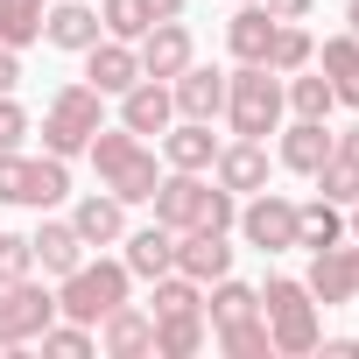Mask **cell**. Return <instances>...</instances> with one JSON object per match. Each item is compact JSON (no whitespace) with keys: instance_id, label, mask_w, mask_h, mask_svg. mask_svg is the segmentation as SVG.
<instances>
[{"instance_id":"6da1fadb","label":"cell","mask_w":359,"mask_h":359,"mask_svg":"<svg viewBox=\"0 0 359 359\" xmlns=\"http://www.w3.org/2000/svg\"><path fill=\"white\" fill-rule=\"evenodd\" d=\"M92 169H99V191H113L120 205H148L155 198V184H162V155H155V141H141L134 127H99L92 134Z\"/></svg>"},{"instance_id":"7a4b0ae2","label":"cell","mask_w":359,"mask_h":359,"mask_svg":"<svg viewBox=\"0 0 359 359\" xmlns=\"http://www.w3.org/2000/svg\"><path fill=\"white\" fill-rule=\"evenodd\" d=\"M219 120L233 127V141H268V134L289 120L282 78H275L268 64H233V71H226V113H219Z\"/></svg>"},{"instance_id":"3957f363","label":"cell","mask_w":359,"mask_h":359,"mask_svg":"<svg viewBox=\"0 0 359 359\" xmlns=\"http://www.w3.org/2000/svg\"><path fill=\"white\" fill-rule=\"evenodd\" d=\"M127 296H134L127 261H120V254H85V261L57 282V317H71V324H92V331H99V317H106V310H120Z\"/></svg>"},{"instance_id":"277c9868","label":"cell","mask_w":359,"mask_h":359,"mask_svg":"<svg viewBox=\"0 0 359 359\" xmlns=\"http://www.w3.org/2000/svg\"><path fill=\"white\" fill-rule=\"evenodd\" d=\"M261 324H268V338H275L282 359H303V352H317V338H324V310H317V296L303 289V275H268V282H261Z\"/></svg>"},{"instance_id":"5b68a950","label":"cell","mask_w":359,"mask_h":359,"mask_svg":"<svg viewBox=\"0 0 359 359\" xmlns=\"http://www.w3.org/2000/svg\"><path fill=\"white\" fill-rule=\"evenodd\" d=\"M0 205H15V212H57V205H71V162L64 155L8 148V155H0Z\"/></svg>"},{"instance_id":"8992f818","label":"cell","mask_w":359,"mask_h":359,"mask_svg":"<svg viewBox=\"0 0 359 359\" xmlns=\"http://www.w3.org/2000/svg\"><path fill=\"white\" fill-rule=\"evenodd\" d=\"M106 127V92H92L85 78L78 85H57L50 92V106H43V155H85L92 148V134Z\"/></svg>"},{"instance_id":"52a82bcc","label":"cell","mask_w":359,"mask_h":359,"mask_svg":"<svg viewBox=\"0 0 359 359\" xmlns=\"http://www.w3.org/2000/svg\"><path fill=\"white\" fill-rule=\"evenodd\" d=\"M43 324H57V289H43L36 275L0 282V345H8V352H29V345L43 338Z\"/></svg>"},{"instance_id":"ba28073f","label":"cell","mask_w":359,"mask_h":359,"mask_svg":"<svg viewBox=\"0 0 359 359\" xmlns=\"http://www.w3.org/2000/svg\"><path fill=\"white\" fill-rule=\"evenodd\" d=\"M233 233L254 247V254H296V198H282V191H254V198H240V219H233Z\"/></svg>"},{"instance_id":"9c48e42d","label":"cell","mask_w":359,"mask_h":359,"mask_svg":"<svg viewBox=\"0 0 359 359\" xmlns=\"http://www.w3.org/2000/svg\"><path fill=\"white\" fill-rule=\"evenodd\" d=\"M303 289L317 296V310H345L359 296V240H338V247H317L310 254V275Z\"/></svg>"},{"instance_id":"30bf717a","label":"cell","mask_w":359,"mask_h":359,"mask_svg":"<svg viewBox=\"0 0 359 359\" xmlns=\"http://www.w3.org/2000/svg\"><path fill=\"white\" fill-rule=\"evenodd\" d=\"M169 99H176V120H219L226 113V71L219 64H184L169 78Z\"/></svg>"},{"instance_id":"8fae6325","label":"cell","mask_w":359,"mask_h":359,"mask_svg":"<svg viewBox=\"0 0 359 359\" xmlns=\"http://www.w3.org/2000/svg\"><path fill=\"white\" fill-rule=\"evenodd\" d=\"M113 106H120V127H134L141 141H162V134H169V120H176V99H169V85H162V78H134Z\"/></svg>"},{"instance_id":"7c38bea8","label":"cell","mask_w":359,"mask_h":359,"mask_svg":"<svg viewBox=\"0 0 359 359\" xmlns=\"http://www.w3.org/2000/svg\"><path fill=\"white\" fill-rule=\"evenodd\" d=\"M324 155H331V120H282V127H275V169L317 176Z\"/></svg>"},{"instance_id":"4fadbf2b","label":"cell","mask_w":359,"mask_h":359,"mask_svg":"<svg viewBox=\"0 0 359 359\" xmlns=\"http://www.w3.org/2000/svg\"><path fill=\"white\" fill-rule=\"evenodd\" d=\"M99 352L106 359H155V317L148 303H120L99 317Z\"/></svg>"},{"instance_id":"5bb4252c","label":"cell","mask_w":359,"mask_h":359,"mask_svg":"<svg viewBox=\"0 0 359 359\" xmlns=\"http://www.w3.org/2000/svg\"><path fill=\"white\" fill-rule=\"evenodd\" d=\"M268 176H275V155H268V141H226V148H219V162H212V184H226L233 198H254V191H268Z\"/></svg>"},{"instance_id":"9a60e30c","label":"cell","mask_w":359,"mask_h":359,"mask_svg":"<svg viewBox=\"0 0 359 359\" xmlns=\"http://www.w3.org/2000/svg\"><path fill=\"white\" fill-rule=\"evenodd\" d=\"M219 134H212V120H169V134L155 141V155H162V169H198V176H212V162H219Z\"/></svg>"},{"instance_id":"2e32d148","label":"cell","mask_w":359,"mask_h":359,"mask_svg":"<svg viewBox=\"0 0 359 359\" xmlns=\"http://www.w3.org/2000/svg\"><path fill=\"white\" fill-rule=\"evenodd\" d=\"M134 57H141V78H176V71H184L191 57H198V43H191V29H184V15H176V22H155L141 43H134Z\"/></svg>"},{"instance_id":"e0dca14e","label":"cell","mask_w":359,"mask_h":359,"mask_svg":"<svg viewBox=\"0 0 359 359\" xmlns=\"http://www.w3.org/2000/svg\"><path fill=\"white\" fill-rule=\"evenodd\" d=\"M99 36H106V29H99V8H92V0H50V15H43V43H50V50L85 57Z\"/></svg>"},{"instance_id":"ac0fdd59","label":"cell","mask_w":359,"mask_h":359,"mask_svg":"<svg viewBox=\"0 0 359 359\" xmlns=\"http://www.w3.org/2000/svg\"><path fill=\"white\" fill-rule=\"evenodd\" d=\"M36 219H43V226L29 233V247H36V268H43L50 282H64V275H71V268H78L92 247L78 240V226H71V219H57V212H36Z\"/></svg>"},{"instance_id":"d6986e66","label":"cell","mask_w":359,"mask_h":359,"mask_svg":"<svg viewBox=\"0 0 359 359\" xmlns=\"http://www.w3.org/2000/svg\"><path fill=\"white\" fill-rule=\"evenodd\" d=\"M233 233H176V275H191V282H219V275H233Z\"/></svg>"},{"instance_id":"ffe728a7","label":"cell","mask_w":359,"mask_h":359,"mask_svg":"<svg viewBox=\"0 0 359 359\" xmlns=\"http://www.w3.org/2000/svg\"><path fill=\"white\" fill-rule=\"evenodd\" d=\"M134 78H141V57H134V43H120V36H99V43L85 50V85H92V92L120 99Z\"/></svg>"},{"instance_id":"44dd1931","label":"cell","mask_w":359,"mask_h":359,"mask_svg":"<svg viewBox=\"0 0 359 359\" xmlns=\"http://www.w3.org/2000/svg\"><path fill=\"white\" fill-rule=\"evenodd\" d=\"M71 226H78V240L99 254V247H120V233H127V205L113 198V191H85V198H71Z\"/></svg>"},{"instance_id":"7402d4cb","label":"cell","mask_w":359,"mask_h":359,"mask_svg":"<svg viewBox=\"0 0 359 359\" xmlns=\"http://www.w3.org/2000/svg\"><path fill=\"white\" fill-rule=\"evenodd\" d=\"M120 261H127L134 282H155V275L176 268V233H169L162 219H155V226H134V233H120Z\"/></svg>"},{"instance_id":"603a6c76","label":"cell","mask_w":359,"mask_h":359,"mask_svg":"<svg viewBox=\"0 0 359 359\" xmlns=\"http://www.w3.org/2000/svg\"><path fill=\"white\" fill-rule=\"evenodd\" d=\"M310 64L324 71V85H331V99H338V106H359V36H352V29L324 36Z\"/></svg>"},{"instance_id":"cb8c5ba5","label":"cell","mask_w":359,"mask_h":359,"mask_svg":"<svg viewBox=\"0 0 359 359\" xmlns=\"http://www.w3.org/2000/svg\"><path fill=\"white\" fill-rule=\"evenodd\" d=\"M268 43H275V15L261 8V0H240L233 22H226V50H233V64H268Z\"/></svg>"},{"instance_id":"d4e9b609","label":"cell","mask_w":359,"mask_h":359,"mask_svg":"<svg viewBox=\"0 0 359 359\" xmlns=\"http://www.w3.org/2000/svg\"><path fill=\"white\" fill-rule=\"evenodd\" d=\"M247 317H261V289H254V282H240V275H219V282H205V324H212V331H226V324H247Z\"/></svg>"},{"instance_id":"484cf974","label":"cell","mask_w":359,"mask_h":359,"mask_svg":"<svg viewBox=\"0 0 359 359\" xmlns=\"http://www.w3.org/2000/svg\"><path fill=\"white\" fill-rule=\"evenodd\" d=\"M282 99H289V120H331V113H338V99H331V85H324L317 64L289 71V78H282Z\"/></svg>"},{"instance_id":"4316f807","label":"cell","mask_w":359,"mask_h":359,"mask_svg":"<svg viewBox=\"0 0 359 359\" xmlns=\"http://www.w3.org/2000/svg\"><path fill=\"white\" fill-rule=\"evenodd\" d=\"M338 240H345V205H331V198H303V205H296V247L317 254V247H338Z\"/></svg>"},{"instance_id":"83f0119b","label":"cell","mask_w":359,"mask_h":359,"mask_svg":"<svg viewBox=\"0 0 359 359\" xmlns=\"http://www.w3.org/2000/svg\"><path fill=\"white\" fill-rule=\"evenodd\" d=\"M205 310H176V317H155V359H191L205 352Z\"/></svg>"},{"instance_id":"f1b7e54d","label":"cell","mask_w":359,"mask_h":359,"mask_svg":"<svg viewBox=\"0 0 359 359\" xmlns=\"http://www.w3.org/2000/svg\"><path fill=\"white\" fill-rule=\"evenodd\" d=\"M43 15H50V0H0V43L36 50L43 43Z\"/></svg>"},{"instance_id":"f546056e","label":"cell","mask_w":359,"mask_h":359,"mask_svg":"<svg viewBox=\"0 0 359 359\" xmlns=\"http://www.w3.org/2000/svg\"><path fill=\"white\" fill-rule=\"evenodd\" d=\"M317 57V36L303 29V22H275V43H268V71L275 78H289V71H303Z\"/></svg>"},{"instance_id":"4dcf8cb0","label":"cell","mask_w":359,"mask_h":359,"mask_svg":"<svg viewBox=\"0 0 359 359\" xmlns=\"http://www.w3.org/2000/svg\"><path fill=\"white\" fill-rule=\"evenodd\" d=\"M99 29L120 36V43H141L155 29V8H148V0H99Z\"/></svg>"},{"instance_id":"1f68e13d","label":"cell","mask_w":359,"mask_h":359,"mask_svg":"<svg viewBox=\"0 0 359 359\" xmlns=\"http://www.w3.org/2000/svg\"><path fill=\"white\" fill-rule=\"evenodd\" d=\"M50 359H85V352H99V331L92 324H71V317H57V324H43V338H36Z\"/></svg>"},{"instance_id":"d6a6232c","label":"cell","mask_w":359,"mask_h":359,"mask_svg":"<svg viewBox=\"0 0 359 359\" xmlns=\"http://www.w3.org/2000/svg\"><path fill=\"white\" fill-rule=\"evenodd\" d=\"M219 352L226 359H275V338H268L261 317H247V324H226L219 331Z\"/></svg>"},{"instance_id":"836d02e7","label":"cell","mask_w":359,"mask_h":359,"mask_svg":"<svg viewBox=\"0 0 359 359\" xmlns=\"http://www.w3.org/2000/svg\"><path fill=\"white\" fill-rule=\"evenodd\" d=\"M310 184H317V198H331V205H352V198H359V169H352V162H338V155H324V169L310 176Z\"/></svg>"},{"instance_id":"e575fe53","label":"cell","mask_w":359,"mask_h":359,"mask_svg":"<svg viewBox=\"0 0 359 359\" xmlns=\"http://www.w3.org/2000/svg\"><path fill=\"white\" fill-rule=\"evenodd\" d=\"M29 134H36L29 106H22L15 92H0V155H8V148H29Z\"/></svg>"},{"instance_id":"d590c367","label":"cell","mask_w":359,"mask_h":359,"mask_svg":"<svg viewBox=\"0 0 359 359\" xmlns=\"http://www.w3.org/2000/svg\"><path fill=\"white\" fill-rule=\"evenodd\" d=\"M22 275H36V247H29V233H0V282H22Z\"/></svg>"},{"instance_id":"8d00e7d4","label":"cell","mask_w":359,"mask_h":359,"mask_svg":"<svg viewBox=\"0 0 359 359\" xmlns=\"http://www.w3.org/2000/svg\"><path fill=\"white\" fill-rule=\"evenodd\" d=\"M331 155L359 169V127H331Z\"/></svg>"},{"instance_id":"74e56055","label":"cell","mask_w":359,"mask_h":359,"mask_svg":"<svg viewBox=\"0 0 359 359\" xmlns=\"http://www.w3.org/2000/svg\"><path fill=\"white\" fill-rule=\"evenodd\" d=\"M261 8H268L275 22H310V8H317V0H261Z\"/></svg>"},{"instance_id":"f35d334b","label":"cell","mask_w":359,"mask_h":359,"mask_svg":"<svg viewBox=\"0 0 359 359\" xmlns=\"http://www.w3.org/2000/svg\"><path fill=\"white\" fill-rule=\"evenodd\" d=\"M15 85H22V50L0 43V92H15Z\"/></svg>"},{"instance_id":"ab89813d","label":"cell","mask_w":359,"mask_h":359,"mask_svg":"<svg viewBox=\"0 0 359 359\" xmlns=\"http://www.w3.org/2000/svg\"><path fill=\"white\" fill-rule=\"evenodd\" d=\"M324 359H359V338H317Z\"/></svg>"},{"instance_id":"60d3db41","label":"cell","mask_w":359,"mask_h":359,"mask_svg":"<svg viewBox=\"0 0 359 359\" xmlns=\"http://www.w3.org/2000/svg\"><path fill=\"white\" fill-rule=\"evenodd\" d=\"M148 8H155V22H176V15L191 8V0H148Z\"/></svg>"},{"instance_id":"b9f144b4","label":"cell","mask_w":359,"mask_h":359,"mask_svg":"<svg viewBox=\"0 0 359 359\" xmlns=\"http://www.w3.org/2000/svg\"><path fill=\"white\" fill-rule=\"evenodd\" d=\"M345 240H359V198L345 205Z\"/></svg>"},{"instance_id":"7bdbcfd3","label":"cell","mask_w":359,"mask_h":359,"mask_svg":"<svg viewBox=\"0 0 359 359\" xmlns=\"http://www.w3.org/2000/svg\"><path fill=\"white\" fill-rule=\"evenodd\" d=\"M345 29H352V36H359V0H345Z\"/></svg>"},{"instance_id":"ee69618b","label":"cell","mask_w":359,"mask_h":359,"mask_svg":"<svg viewBox=\"0 0 359 359\" xmlns=\"http://www.w3.org/2000/svg\"><path fill=\"white\" fill-rule=\"evenodd\" d=\"M233 8H240V0H233Z\"/></svg>"},{"instance_id":"f6af8a7d","label":"cell","mask_w":359,"mask_h":359,"mask_svg":"<svg viewBox=\"0 0 359 359\" xmlns=\"http://www.w3.org/2000/svg\"><path fill=\"white\" fill-rule=\"evenodd\" d=\"M352 303H359V296H352Z\"/></svg>"}]
</instances>
